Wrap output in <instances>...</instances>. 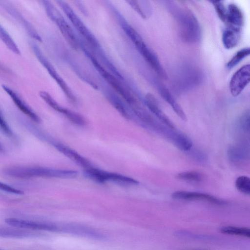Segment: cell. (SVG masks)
<instances>
[{
	"label": "cell",
	"mask_w": 250,
	"mask_h": 250,
	"mask_svg": "<svg viewBox=\"0 0 250 250\" xmlns=\"http://www.w3.org/2000/svg\"><path fill=\"white\" fill-rule=\"evenodd\" d=\"M126 33L130 38L137 49L157 75L163 79L167 75L156 54L145 43L141 36L132 27H129Z\"/></svg>",
	"instance_id": "obj_3"
},
{
	"label": "cell",
	"mask_w": 250,
	"mask_h": 250,
	"mask_svg": "<svg viewBox=\"0 0 250 250\" xmlns=\"http://www.w3.org/2000/svg\"><path fill=\"white\" fill-rule=\"evenodd\" d=\"M0 190L9 193L11 194L21 195L23 194V192L20 189L15 188L9 185L2 183L0 181Z\"/></svg>",
	"instance_id": "obj_33"
},
{
	"label": "cell",
	"mask_w": 250,
	"mask_h": 250,
	"mask_svg": "<svg viewBox=\"0 0 250 250\" xmlns=\"http://www.w3.org/2000/svg\"><path fill=\"white\" fill-rule=\"evenodd\" d=\"M171 197L176 200L188 201H202L217 205H224L226 202L211 195L193 191L178 190L171 195Z\"/></svg>",
	"instance_id": "obj_9"
},
{
	"label": "cell",
	"mask_w": 250,
	"mask_h": 250,
	"mask_svg": "<svg viewBox=\"0 0 250 250\" xmlns=\"http://www.w3.org/2000/svg\"><path fill=\"white\" fill-rule=\"evenodd\" d=\"M3 151V148L1 145L0 144V152H2Z\"/></svg>",
	"instance_id": "obj_35"
},
{
	"label": "cell",
	"mask_w": 250,
	"mask_h": 250,
	"mask_svg": "<svg viewBox=\"0 0 250 250\" xmlns=\"http://www.w3.org/2000/svg\"><path fill=\"white\" fill-rule=\"evenodd\" d=\"M86 170L87 174L90 177L100 183H104L107 181H112L128 185H137L138 184V182L136 180L120 174L106 172L92 167Z\"/></svg>",
	"instance_id": "obj_7"
},
{
	"label": "cell",
	"mask_w": 250,
	"mask_h": 250,
	"mask_svg": "<svg viewBox=\"0 0 250 250\" xmlns=\"http://www.w3.org/2000/svg\"><path fill=\"white\" fill-rule=\"evenodd\" d=\"M235 187L241 193L245 195L250 194V179L246 176H240L235 181Z\"/></svg>",
	"instance_id": "obj_26"
},
{
	"label": "cell",
	"mask_w": 250,
	"mask_h": 250,
	"mask_svg": "<svg viewBox=\"0 0 250 250\" xmlns=\"http://www.w3.org/2000/svg\"><path fill=\"white\" fill-rule=\"evenodd\" d=\"M250 115L249 110H247L239 119L240 126L245 132H249L250 131Z\"/></svg>",
	"instance_id": "obj_30"
},
{
	"label": "cell",
	"mask_w": 250,
	"mask_h": 250,
	"mask_svg": "<svg viewBox=\"0 0 250 250\" xmlns=\"http://www.w3.org/2000/svg\"><path fill=\"white\" fill-rule=\"evenodd\" d=\"M92 60L95 67L101 74V75L124 98L131 108L139 103L129 92L124 88L119 81L112 75L105 70L95 59L92 58Z\"/></svg>",
	"instance_id": "obj_5"
},
{
	"label": "cell",
	"mask_w": 250,
	"mask_h": 250,
	"mask_svg": "<svg viewBox=\"0 0 250 250\" xmlns=\"http://www.w3.org/2000/svg\"><path fill=\"white\" fill-rule=\"evenodd\" d=\"M2 87L23 113L34 122L39 123L41 122L40 118L16 92L7 85L3 84Z\"/></svg>",
	"instance_id": "obj_11"
},
{
	"label": "cell",
	"mask_w": 250,
	"mask_h": 250,
	"mask_svg": "<svg viewBox=\"0 0 250 250\" xmlns=\"http://www.w3.org/2000/svg\"><path fill=\"white\" fill-rule=\"evenodd\" d=\"M127 2L144 19L147 18V16L143 11L142 6L139 4L138 1L129 0Z\"/></svg>",
	"instance_id": "obj_34"
},
{
	"label": "cell",
	"mask_w": 250,
	"mask_h": 250,
	"mask_svg": "<svg viewBox=\"0 0 250 250\" xmlns=\"http://www.w3.org/2000/svg\"><path fill=\"white\" fill-rule=\"evenodd\" d=\"M63 114L72 123L79 125L85 124L84 118L80 114L67 109H65Z\"/></svg>",
	"instance_id": "obj_28"
},
{
	"label": "cell",
	"mask_w": 250,
	"mask_h": 250,
	"mask_svg": "<svg viewBox=\"0 0 250 250\" xmlns=\"http://www.w3.org/2000/svg\"><path fill=\"white\" fill-rule=\"evenodd\" d=\"M250 80V65L245 64L238 69L232 75L229 83L231 94L238 96L248 85Z\"/></svg>",
	"instance_id": "obj_6"
},
{
	"label": "cell",
	"mask_w": 250,
	"mask_h": 250,
	"mask_svg": "<svg viewBox=\"0 0 250 250\" xmlns=\"http://www.w3.org/2000/svg\"><path fill=\"white\" fill-rule=\"evenodd\" d=\"M4 173L10 177L29 179L33 178L75 177L78 172L72 170L58 169L38 166H12L4 169Z\"/></svg>",
	"instance_id": "obj_1"
},
{
	"label": "cell",
	"mask_w": 250,
	"mask_h": 250,
	"mask_svg": "<svg viewBox=\"0 0 250 250\" xmlns=\"http://www.w3.org/2000/svg\"><path fill=\"white\" fill-rule=\"evenodd\" d=\"M229 159L233 162H241L249 157V150L242 145L231 146L228 151Z\"/></svg>",
	"instance_id": "obj_19"
},
{
	"label": "cell",
	"mask_w": 250,
	"mask_h": 250,
	"mask_svg": "<svg viewBox=\"0 0 250 250\" xmlns=\"http://www.w3.org/2000/svg\"><path fill=\"white\" fill-rule=\"evenodd\" d=\"M39 94L43 100L51 108L60 113H63L65 108L60 105L48 93L44 91H41Z\"/></svg>",
	"instance_id": "obj_27"
},
{
	"label": "cell",
	"mask_w": 250,
	"mask_h": 250,
	"mask_svg": "<svg viewBox=\"0 0 250 250\" xmlns=\"http://www.w3.org/2000/svg\"><path fill=\"white\" fill-rule=\"evenodd\" d=\"M62 230L72 234L88 237L95 238H101L103 237L101 234L92 229L81 225L68 224L62 227Z\"/></svg>",
	"instance_id": "obj_16"
},
{
	"label": "cell",
	"mask_w": 250,
	"mask_h": 250,
	"mask_svg": "<svg viewBox=\"0 0 250 250\" xmlns=\"http://www.w3.org/2000/svg\"><path fill=\"white\" fill-rule=\"evenodd\" d=\"M217 13L219 19L224 22H225L227 15V7L221 1H210Z\"/></svg>",
	"instance_id": "obj_29"
},
{
	"label": "cell",
	"mask_w": 250,
	"mask_h": 250,
	"mask_svg": "<svg viewBox=\"0 0 250 250\" xmlns=\"http://www.w3.org/2000/svg\"><path fill=\"white\" fill-rule=\"evenodd\" d=\"M145 101L146 104L149 110L154 114L161 122L168 127L175 129L174 124L162 110L158 101L153 94L147 93L145 96Z\"/></svg>",
	"instance_id": "obj_12"
},
{
	"label": "cell",
	"mask_w": 250,
	"mask_h": 250,
	"mask_svg": "<svg viewBox=\"0 0 250 250\" xmlns=\"http://www.w3.org/2000/svg\"><path fill=\"white\" fill-rule=\"evenodd\" d=\"M5 222L9 226L21 229L51 231H57L61 229V227L48 222L24 220L16 218H6Z\"/></svg>",
	"instance_id": "obj_4"
},
{
	"label": "cell",
	"mask_w": 250,
	"mask_h": 250,
	"mask_svg": "<svg viewBox=\"0 0 250 250\" xmlns=\"http://www.w3.org/2000/svg\"><path fill=\"white\" fill-rule=\"evenodd\" d=\"M174 10L173 14L182 39L188 42H198L201 37V30L196 16L187 8L178 7Z\"/></svg>",
	"instance_id": "obj_2"
},
{
	"label": "cell",
	"mask_w": 250,
	"mask_h": 250,
	"mask_svg": "<svg viewBox=\"0 0 250 250\" xmlns=\"http://www.w3.org/2000/svg\"><path fill=\"white\" fill-rule=\"evenodd\" d=\"M241 29L227 26L222 34V43L225 48L230 49L235 47L241 38Z\"/></svg>",
	"instance_id": "obj_14"
},
{
	"label": "cell",
	"mask_w": 250,
	"mask_h": 250,
	"mask_svg": "<svg viewBox=\"0 0 250 250\" xmlns=\"http://www.w3.org/2000/svg\"><path fill=\"white\" fill-rule=\"evenodd\" d=\"M159 89L162 97L170 105L177 116L182 120L186 121L187 118L185 113L168 89L161 85L160 86Z\"/></svg>",
	"instance_id": "obj_18"
},
{
	"label": "cell",
	"mask_w": 250,
	"mask_h": 250,
	"mask_svg": "<svg viewBox=\"0 0 250 250\" xmlns=\"http://www.w3.org/2000/svg\"><path fill=\"white\" fill-rule=\"evenodd\" d=\"M69 19L75 27L93 46H97V42L71 7L62 1H57Z\"/></svg>",
	"instance_id": "obj_8"
},
{
	"label": "cell",
	"mask_w": 250,
	"mask_h": 250,
	"mask_svg": "<svg viewBox=\"0 0 250 250\" xmlns=\"http://www.w3.org/2000/svg\"><path fill=\"white\" fill-rule=\"evenodd\" d=\"M0 4L7 13L22 26L30 37L39 42H42V38L34 27L16 9L5 2H0Z\"/></svg>",
	"instance_id": "obj_10"
},
{
	"label": "cell",
	"mask_w": 250,
	"mask_h": 250,
	"mask_svg": "<svg viewBox=\"0 0 250 250\" xmlns=\"http://www.w3.org/2000/svg\"><path fill=\"white\" fill-rule=\"evenodd\" d=\"M222 233L250 238V229L247 228L224 226L220 229Z\"/></svg>",
	"instance_id": "obj_23"
},
{
	"label": "cell",
	"mask_w": 250,
	"mask_h": 250,
	"mask_svg": "<svg viewBox=\"0 0 250 250\" xmlns=\"http://www.w3.org/2000/svg\"><path fill=\"white\" fill-rule=\"evenodd\" d=\"M55 22L57 24L63 36L68 43L74 49L78 47V42L75 34L67 22L62 16L57 20Z\"/></svg>",
	"instance_id": "obj_17"
},
{
	"label": "cell",
	"mask_w": 250,
	"mask_h": 250,
	"mask_svg": "<svg viewBox=\"0 0 250 250\" xmlns=\"http://www.w3.org/2000/svg\"><path fill=\"white\" fill-rule=\"evenodd\" d=\"M111 103L122 116L126 119H130L131 118L128 112L121 102L113 99L111 100Z\"/></svg>",
	"instance_id": "obj_31"
},
{
	"label": "cell",
	"mask_w": 250,
	"mask_h": 250,
	"mask_svg": "<svg viewBox=\"0 0 250 250\" xmlns=\"http://www.w3.org/2000/svg\"><path fill=\"white\" fill-rule=\"evenodd\" d=\"M176 178L185 181L200 182L203 179V175L196 171H187L178 173Z\"/></svg>",
	"instance_id": "obj_24"
},
{
	"label": "cell",
	"mask_w": 250,
	"mask_h": 250,
	"mask_svg": "<svg viewBox=\"0 0 250 250\" xmlns=\"http://www.w3.org/2000/svg\"><path fill=\"white\" fill-rule=\"evenodd\" d=\"M169 140L176 147L183 151H188L192 146V142L188 136L174 130L172 132Z\"/></svg>",
	"instance_id": "obj_20"
},
{
	"label": "cell",
	"mask_w": 250,
	"mask_h": 250,
	"mask_svg": "<svg viewBox=\"0 0 250 250\" xmlns=\"http://www.w3.org/2000/svg\"><path fill=\"white\" fill-rule=\"evenodd\" d=\"M54 146L58 151L86 169L91 167L90 163L87 159L71 148L61 144H56Z\"/></svg>",
	"instance_id": "obj_15"
},
{
	"label": "cell",
	"mask_w": 250,
	"mask_h": 250,
	"mask_svg": "<svg viewBox=\"0 0 250 250\" xmlns=\"http://www.w3.org/2000/svg\"><path fill=\"white\" fill-rule=\"evenodd\" d=\"M0 131L8 137H12L13 133L7 123L0 113Z\"/></svg>",
	"instance_id": "obj_32"
},
{
	"label": "cell",
	"mask_w": 250,
	"mask_h": 250,
	"mask_svg": "<svg viewBox=\"0 0 250 250\" xmlns=\"http://www.w3.org/2000/svg\"><path fill=\"white\" fill-rule=\"evenodd\" d=\"M250 48H244L237 51L226 64L228 69H231L237 65L241 61L250 55Z\"/></svg>",
	"instance_id": "obj_25"
},
{
	"label": "cell",
	"mask_w": 250,
	"mask_h": 250,
	"mask_svg": "<svg viewBox=\"0 0 250 250\" xmlns=\"http://www.w3.org/2000/svg\"><path fill=\"white\" fill-rule=\"evenodd\" d=\"M34 233L20 229L0 228V237L25 238L33 236Z\"/></svg>",
	"instance_id": "obj_21"
},
{
	"label": "cell",
	"mask_w": 250,
	"mask_h": 250,
	"mask_svg": "<svg viewBox=\"0 0 250 250\" xmlns=\"http://www.w3.org/2000/svg\"><path fill=\"white\" fill-rule=\"evenodd\" d=\"M0 40L8 49L14 53L20 55L21 51L12 38L0 24Z\"/></svg>",
	"instance_id": "obj_22"
},
{
	"label": "cell",
	"mask_w": 250,
	"mask_h": 250,
	"mask_svg": "<svg viewBox=\"0 0 250 250\" xmlns=\"http://www.w3.org/2000/svg\"><path fill=\"white\" fill-rule=\"evenodd\" d=\"M244 22V17L240 8L234 3L229 4L225 22L227 26L241 29Z\"/></svg>",
	"instance_id": "obj_13"
}]
</instances>
